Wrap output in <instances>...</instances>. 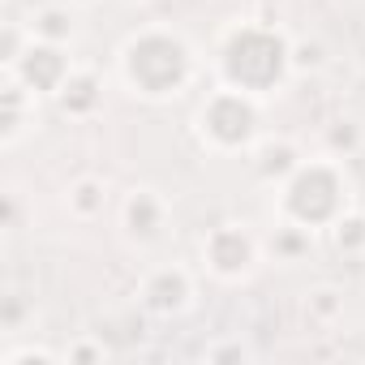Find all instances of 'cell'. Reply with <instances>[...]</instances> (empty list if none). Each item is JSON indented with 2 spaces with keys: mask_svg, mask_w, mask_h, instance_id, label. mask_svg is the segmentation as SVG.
<instances>
[{
  "mask_svg": "<svg viewBox=\"0 0 365 365\" xmlns=\"http://www.w3.org/2000/svg\"><path fill=\"white\" fill-rule=\"evenodd\" d=\"M125 69H129V82L142 86L146 95H172L180 82H185L190 56L168 35H146L142 43H129Z\"/></svg>",
  "mask_w": 365,
  "mask_h": 365,
  "instance_id": "cell-1",
  "label": "cell"
},
{
  "mask_svg": "<svg viewBox=\"0 0 365 365\" xmlns=\"http://www.w3.org/2000/svg\"><path fill=\"white\" fill-rule=\"evenodd\" d=\"M202 120L211 125V133H228V146L245 142V138H250V129H254V116H250V108H241V99H237L232 116H220V108L211 103V112H202Z\"/></svg>",
  "mask_w": 365,
  "mask_h": 365,
  "instance_id": "cell-2",
  "label": "cell"
}]
</instances>
